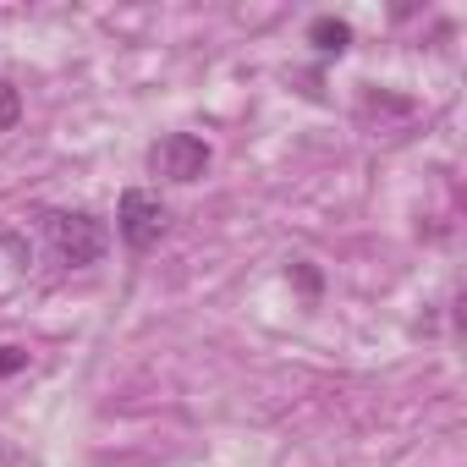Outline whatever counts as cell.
I'll return each instance as SVG.
<instances>
[{
    "label": "cell",
    "instance_id": "obj_2",
    "mask_svg": "<svg viewBox=\"0 0 467 467\" xmlns=\"http://www.w3.org/2000/svg\"><path fill=\"white\" fill-rule=\"evenodd\" d=\"M165 225H171V209H165L154 192H143V187H127V192H121V203H116V231H121V243H127L132 254H149V248L165 237Z\"/></svg>",
    "mask_w": 467,
    "mask_h": 467
},
{
    "label": "cell",
    "instance_id": "obj_7",
    "mask_svg": "<svg viewBox=\"0 0 467 467\" xmlns=\"http://www.w3.org/2000/svg\"><path fill=\"white\" fill-rule=\"evenodd\" d=\"M0 467H17V445L6 434H0Z\"/></svg>",
    "mask_w": 467,
    "mask_h": 467
},
{
    "label": "cell",
    "instance_id": "obj_1",
    "mask_svg": "<svg viewBox=\"0 0 467 467\" xmlns=\"http://www.w3.org/2000/svg\"><path fill=\"white\" fill-rule=\"evenodd\" d=\"M39 220H45V237H50V248H56V259H61L67 270H88V265H99L105 248H110L105 220H94L88 209H45Z\"/></svg>",
    "mask_w": 467,
    "mask_h": 467
},
{
    "label": "cell",
    "instance_id": "obj_3",
    "mask_svg": "<svg viewBox=\"0 0 467 467\" xmlns=\"http://www.w3.org/2000/svg\"><path fill=\"white\" fill-rule=\"evenodd\" d=\"M209 143L198 132H165L154 149H149V171L165 176V182H198L209 171Z\"/></svg>",
    "mask_w": 467,
    "mask_h": 467
},
{
    "label": "cell",
    "instance_id": "obj_4",
    "mask_svg": "<svg viewBox=\"0 0 467 467\" xmlns=\"http://www.w3.org/2000/svg\"><path fill=\"white\" fill-rule=\"evenodd\" d=\"M308 45H314L319 56H341V50L352 45V28H347L341 17H314V28H308Z\"/></svg>",
    "mask_w": 467,
    "mask_h": 467
},
{
    "label": "cell",
    "instance_id": "obj_5",
    "mask_svg": "<svg viewBox=\"0 0 467 467\" xmlns=\"http://www.w3.org/2000/svg\"><path fill=\"white\" fill-rule=\"evenodd\" d=\"M17 121H23V99H17V88L6 78H0V132H12Z\"/></svg>",
    "mask_w": 467,
    "mask_h": 467
},
{
    "label": "cell",
    "instance_id": "obj_6",
    "mask_svg": "<svg viewBox=\"0 0 467 467\" xmlns=\"http://www.w3.org/2000/svg\"><path fill=\"white\" fill-rule=\"evenodd\" d=\"M28 368V352L23 347H0V379H6V374H23Z\"/></svg>",
    "mask_w": 467,
    "mask_h": 467
}]
</instances>
